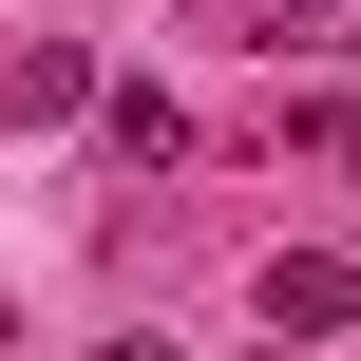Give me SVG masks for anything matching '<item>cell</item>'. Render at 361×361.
Segmentation results:
<instances>
[{"label":"cell","instance_id":"6da1fadb","mask_svg":"<svg viewBox=\"0 0 361 361\" xmlns=\"http://www.w3.org/2000/svg\"><path fill=\"white\" fill-rule=\"evenodd\" d=\"M267 324H286V343H324V324H361V267H324V247H286V267H267Z\"/></svg>","mask_w":361,"mask_h":361},{"label":"cell","instance_id":"5b68a950","mask_svg":"<svg viewBox=\"0 0 361 361\" xmlns=\"http://www.w3.org/2000/svg\"><path fill=\"white\" fill-rule=\"evenodd\" d=\"M95 361H171V343H152V324H133V343H95Z\"/></svg>","mask_w":361,"mask_h":361},{"label":"cell","instance_id":"8992f818","mask_svg":"<svg viewBox=\"0 0 361 361\" xmlns=\"http://www.w3.org/2000/svg\"><path fill=\"white\" fill-rule=\"evenodd\" d=\"M286 361H305V343H286Z\"/></svg>","mask_w":361,"mask_h":361},{"label":"cell","instance_id":"277c9868","mask_svg":"<svg viewBox=\"0 0 361 361\" xmlns=\"http://www.w3.org/2000/svg\"><path fill=\"white\" fill-rule=\"evenodd\" d=\"M305 133H324V152H343V171H361V95H324V114H305Z\"/></svg>","mask_w":361,"mask_h":361},{"label":"cell","instance_id":"7a4b0ae2","mask_svg":"<svg viewBox=\"0 0 361 361\" xmlns=\"http://www.w3.org/2000/svg\"><path fill=\"white\" fill-rule=\"evenodd\" d=\"M0 95H19V114H95V57H76V38H38V57L0 76Z\"/></svg>","mask_w":361,"mask_h":361},{"label":"cell","instance_id":"3957f363","mask_svg":"<svg viewBox=\"0 0 361 361\" xmlns=\"http://www.w3.org/2000/svg\"><path fill=\"white\" fill-rule=\"evenodd\" d=\"M267 38H286V57H361V0H286Z\"/></svg>","mask_w":361,"mask_h":361}]
</instances>
